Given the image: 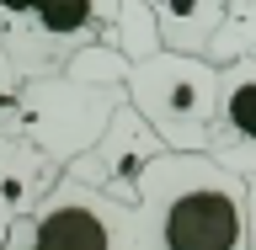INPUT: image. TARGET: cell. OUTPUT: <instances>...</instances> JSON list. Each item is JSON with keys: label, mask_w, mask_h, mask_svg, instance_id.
Listing matches in <instances>:
<instances>
[{"label": "cell", "mask_w": 256, "mask_h": 250, "mask_svg": "<svg viewBox=\"0 0 256 250\" xmlns=\"http://www.w3.org/2000/svg\"><path fill=\"white\" fill-rule=\"evenodd\" d=\"M208 160H219L235 176L256 171V53H240L219 69V117Z\"/></svg>", "instance_id": "cell-5"}, {"label": "cell", "mask_w": 256, "mask_h": 250, "mask_svg": "<svg viewBox=\"0 0 256 250\" xmlns=\"http://www.w3.org/2000/svg\"><path fill=\"white\" fill-rule=\"evenodd\" d=\"M54 155L38 149L27 133L6 128L0 133V240L11 235V224H22L32 208L54 192Z\"/></svg>", "instance_id": "cell-6"}, {"label": "cell", "mask_w": 256, "mask_h": 250, "mask_svg": "<svg viewBox=\"0 0 256 250\" xmlns=\"http://www.w3.org/2000/svg\"><path fill=\"white\" fill-rule=\"evenodd\" d=\"M128 107L171 155H208L214 117H219V69L198 53L160 48L150 59L128 64Z\"/></svg>", "instance_id": "cell-2"}, {"label": "cell", "mask_w": 256, "mask_h": 250, "mask_svg": "<svg viewBox=\"0 0 256 250\" xmlns=\"http://www.w3.org/2000/svg\"><path fill=\"white\" fill-rule=\"evenodd\" d=\"M123 250H256L246 176L208 155L160 149L128 203Z\"/></svg>", "instance_id": "cell-1"}, {"label": "cell", "mask_w": 256, "mask_h": 250, "mask_svg": "<svg viewBox=\"0 0 256 250\" xmlns=\"http://www.w3.org/2000/svg\"><path fill=\"white\" fill-rule=\"evenodd\" d=\"M123 229L128 203L86 187L80 176H59L43 203L11 224L0 250H123Z\"/></svg>", "instance_id": "cell-3"}, {"label": "cell", "mask_w": 256, "mask_h": 250, "mask_svg": "<svg viewBox=\"0 0 256 250\" xmlns=\"http://www.w3.org/2000/svg\"><path fill=\"white\" fill-rule=\"evenodd\" d=\"M171 53H203L224 27V0H139Z\"/></svg>", "instance_id": "cell-7"}, {"label": "cell", "mask_w": 256, "mask_h": 250, "mask_svg": "<svg viewBox=\"0 0 256 250\" xmlns=\"http://www.w3.org/2000/svg\"><path fill=\"white\" fill-rule=\"evenodd\" d=\"M123 0H32L22 21L6 27V59L11 75H38L43 64H59L80 43H96L112 27Z\"/></svg>", "instance_id": "cell-4"}, {"label": "cell", "mask_w": 256, "mask_h": 250, "mask_svg": "<svg viewBox=\"0 0 256 250\" xmlns=\"http://www.w3.org/2000/svg\"><path fill=\"white\" fill-rule=\"evenodd\" d=\"M6 80H16V75H11V59H6V32H0V85Z\"/></svg>", "instance_id": "cell-8"}]
</instances>
